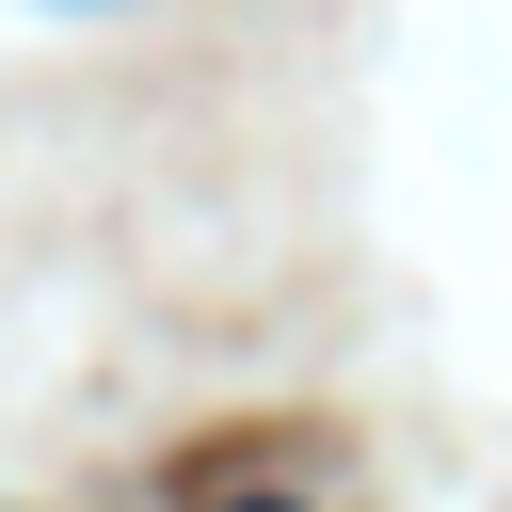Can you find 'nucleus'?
<instances>
[{
  "label": "nucleus",
  "mask_w": 512,
  "mask_h": 512,
  "mask_svg": "<svg viewBox=\"0 0 512 512\" xmlns=\"http://www.w3.org/2000/svg\"><path fill=\"white\" fill-rule=\"evenodd\" d=\"M224 512H304V496H224Z\"/></svg>",
  "instance_id": "1"
}]
</instances>
